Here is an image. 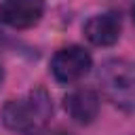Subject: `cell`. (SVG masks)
<instances>
[{
	"mask_svg": "<svg viewBox=\"0 0 135 135\" xmlns=\"http://www.w3.org/2000/svg\"><path fill=\"white\" fill-rule=\"evenodd\" d=\"M53 118V101L51 95L36 86L23 97L11 99L4 103L0 112L2 124L17 135H42Z\"/></svg>",
	"mask_w": 135,
	"mask_h": 135,
	"instance_id": "obj_1",
	"label": "cell"
},
{
	"mask_svg": "<svg viewBox=\"0 0 135 135\" xmlns=\"http://www.w3.org/2000/svg\"><path fill=\"white\" fill-rule=\"evenodd\" d=\"M103 95L122 110H135V65L127 59H108L99 68Z\"/></svg>",
	"mask_w": 135,
	"mask_h": 135,
	"instance_id": "obj_2",
	"label": "cell"
},
{
	"mask_svg": "<svg viewBox=\"0 0 135 135\" xmlns=\"http://www.w3.org/2000/svg\"><path fill=\"white\" fill-rule=\"evenodd\" d=\"M0 82H2V70H0Z\"/></svg>",
	"mask_w": 135,
	"mask_h": 135,
	"instance_id": "obj_8",
	"label": "cell"
},
{
	"mask_svg": "<svg viewBox=\"0 0 135 135\" xmlns=\"http://www.w3.org/2000/svg\"><path fill=\"white\" fill-rule=\"evenodd\" d=\"M122 32V21L116 11H105L99 15H93L84 25L82 34L84 38L95 46H112L118 42Z\"/></svg>",
	"mask_w": 135,
	"mask_h": 135,
	"instance_id": "obj_5",
	"label": "cell"
},
{
	"mask_svg": "<svg viewBox=\"0 0 135 135\" xmlns=\"http://www.w3.org/2000/svg\"><path fill=\"white\" fill-rule=\"evenodd\" d=\"M131 17H133V21H135V4L131 6Z\"/></svg>",
	"mask_w": 135,
	"mask_h": 135,
	"instance_id": "obj_7",
	"label": "cell"
},
{
	"mask_svg": "<svg viewBox=\"0 0 135 135\" xmlns=\"http://www.w3.org/2000/svg\"><path fill=\"white\" fill-rule=\"evenodd\" d=\"M99 105H101L99 95L93 89H76L68 93L63 99L68 116L78 124H91L99 114Z\"/></svg>",
	"mask_w": 135,
	"mask_h": 135,
	"instance_id": "obj_6",
	"label": "cell"
},
{
	"mask_svg": "<svg viewBox=\"0 0 135 135\" xmlns=\"http://www.w3.org/2000/svg\"><path fill=\"white\" fill-rule=\"evenodd\" d=\"M93 59L89 55V51H84L78 44H70L59 49L53 59H51V74L57 82L61 84H72L78 82L80 78H84L91 72Z\"/></svg>",
	"mask_w": 135,
	"mask_h": 135,
	"instance_id": "obj_3",
	"label": "cell"
},
{
	"mask_svg": "<svg viewBox=\"0 0 135 135\" xmlns=\"http://www.w3.org/2000/svg\"><path fill=\"white\" fill-rule=\"evenodd\" d=\"M44 15V0H0V23L13 30L34 27Z\"/></svg>",
	"mask_w": 135,
	"mask_h": 135,
	"instance_id": "obj_4",
	"label": "cell"
}]
</instances>
